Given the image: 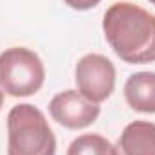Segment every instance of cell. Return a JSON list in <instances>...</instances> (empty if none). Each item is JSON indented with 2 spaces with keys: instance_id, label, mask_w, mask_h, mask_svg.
Instances as JSON below:
<instances>
[{
  "instance_id": "cell-6",
  "label": "cell",
  "mask_w": 155,
  "mask_h": 155,
  "mask_svg": "<svg viewBox=\"0 0 155 155\" xmlns=\"http://www.w3.org/2000/svg\"><path fill=\"white\" fill-rule=\"evenodd\" d=\"M117 155H155V123L132 121L116 143Z\"/></svg>"
},
{
  "instance_id": "cell-1",
  "label": "cell",
  "mask_w": 155,
  "mask_h": 155,
  "mask_svg": "<svg viewBox=\"0 0 155 155\" xmlns=\"http://www.w3.org/2000/svg\"><path fill=\"white\" fill-rule=\"evenodd\" d=\"M103 33L124 63L155 61V15L141 5L132 2L112 4L103 16Z\"/></svg>"
},
{
  "instance_id": "cell-4",
  "label": "cell",
  "mask_w": 155,
  "mask_h": 155,
  "mask_svg": "<svg viewBox=\"0 0 155 155\" xmlns=\"http://www.w3.org/2000/svg\"><path fill=\"white\" fill-rule=\"evenodd\" d=\"M78 92L92 103L107 101L116 88V67L103 54H85L76 65Z\"/></svg>"
},
{
  "instance_id": "cell-5",
  "label": "cell",
  "mask_w": 155,
  "mask_h": 155,
  "mask_svg": "<svg viewBox=\"0 0 155 155\" xmlns=\"http://www.w3.org/2000/svg\"><path fill=\"white\" fill-rule=\"evenodd\" d=\"M49 112L58 124L69 130H81L96 123L101 108L97 103L88 101L78 90H63L51 99Z\"/></svg>"
},
{
  "instance_id": "cell-8",
  "label": "cell",
  "mask_w": 155,
  "mask_h": 155,
  "mask_svg": "<svg viewBox=\"0 0 155 155\" xmlns=\"http://www.w3.org/2000/svg\"><path fill=\"white\" fill-rule=\"evenodd\" d=\"M67 155H117V153H116V146L107 137H103L99 134H83L71 143Z\"/></svg>"
},
{
  "instance_id": "cell-2",
  "label": "cell",
  "mask_w": 155,
  "mask_h": 155,
  "mask_svg": "<svg viewBox=\"0 0 155 155\" xmlns=\"http://www.w3.org/2000/svg\"><path fill=\"white\" fill-rule=\"evenodd\" d=\"M7 155H56V137L35 105H16L7 114Z\"/></svg>"
},
{
  "instance_id": "cell-11",
  "label": "cell",
  "mask_w": 155,
  "mask_h": 155,
  "mask_svg": "<svg viewBox=\"0 0 155 155\" xmlns=\"http://www.w3.org/2000/svg\"><path fill=\"white\" fill-rule=\"evenodd\" d=\"M150 4H152V5H155V0H150Z\"/></svg>"
},
{
  "instance_id": "cell-3",
  "label": "cell",
  "mask_w": 155,
  "mask_h": 155,
  "mask_svg": "<svg viewBox=\"0 0 155 155\" xmlns=\"http://www.w3.org/2000/svg\"><path fill=\"white\" fill-rule=\"evenodd\" d=\"M45 81L40 56L27 47H11L0 52V88L13 97L36 94Z\"/></svg>"
},
{
  "instance_id": "cell-7",
  "label": "cell",
  "mask_w": 155,
  "mask_h": 155,
  "mask_svg": "<svg viewBox=\"0 0 155 155\" xmlns=\"http://www.w3.org/2000/svg\"><path fill=\"white\" fill-rule=\"evenodd\" d=\"M124 99L135 112L155 114V72H135L124 83Z\"/></svg>"
},
{
  "instance_id": "cell-9",
  "label": "cell",
  "mask_w": 155,
  "mask_h": 155,
  "mask_svg": "<svg viewBox=\"0 0 155 155\" xmlns=\"http://www.w3.org/2000/svg\"><path fill=\"white\" fill-rule=\"evenodd\" d=\"M71 9H76V11H87V9H92L96 7L101 0H63Z\"/></svg>"
},
{
  "instance_id": "cell-10",
  "label": "cell",
  "mask_w": 155,
  "mask_h": 155,
  "mask_svg": "<svg viewBox=\"0 0 155 155\" xmlns=\"http://www.w3.org/2000/svg\"><path fill=\"white\" fill-rule=\"evenodd\" d=\"M2 105H4V90L0 88V110H2Z\"/></svg>"
}]
</instances>
